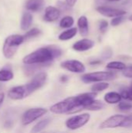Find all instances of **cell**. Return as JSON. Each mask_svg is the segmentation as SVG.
Listing matches in <instances>:
<instances>
[{"mask_svg": "<svg viewBox=\"0 0 132 133\" xmlns=\"http://www.w3.org/2000/svg\"><path fill=\"white\" fill-rule=\"evenodd\" d=\"M117 107L121 111H128L132 109V103L128 101H121Z\"/></svg>", "mask_w": 132, "mask_h": 133, "instance_id": "26", "label": "cell"}, {"mask_svg": "<svg viewBox=\"0 0 132 133\" xmlns=\"http://www.w3.org/2000/svg\"><path fill=\"white\" fill-rule=\"evenodd\" d=\"M96 94H97L94 92H89V93H83L77 96H75V103L77 105L76 109H78L77 111L81 110H85L86 108L90 105L96 100ZM75 111L73 113H75Z\"/></svg>", "mask_w": 132, "mask_h": 133, "instance_id": "9", "label": "cell"}, {"mask_svg": "<svg viewBox=\"0 0 132 133\" xmlns=\"http://www.w3.org/2000/svg\"><path fill=\"white\" fill-rule=\"evenodd\" d=\"M90 120V115L88 113H83L77 115H74L65 122V125L70 130H77L85 126Z\"/></svg>", "mask_w": 132, "mask_h": 133, "instance_id": "7", "label": "cell"}, {"mask_svg": "<svg viewBox=\"0 0 132 133\" xmlns=\"http://www.w3.org/2000/svg\"><path fill=\"white\" fill-rule=\"evenodd\" d=\"M96 10L104 16L107 17H117V16H123L127 12L123 9L107 7V6H99L96 8Z\"/></svg>", "mask_w": 132, "mask_h": 133, "instance_id": "11", "label": "cell"}, {"mask_svg": "<svg viewBox=\"0 0 132 133\" xmlns=\"http://www.w3.org/2000/svg\"><path fill=\"white\" fill-rule=\"evenodd\" d=\"M110 87V84L107 82H100V83H95L92 87H91V90L92 92L94 93H99V92H102L107 89H108Z\"/></svg>", "mask_w": 132, "mask_h": 133, "instance_id": "22", "label": "cell"}, {"mask_svg": "<svg viewBox=\"0 0 132 133\" xmlns=\"http://www.w3.org/2000/svg\"><path fill=\"white\" fill-rule=\"evenodd\" d=\"M47 112V109L43 108H30L26 110L22 117V123L23 125H28L33 122L34 121L39 119Z\"/></svg>", "mask_w": 132, "mask_h": 133, "instance_id": "8", "label": "cell"}, {"mask_svg": "<svg viewBox=\"0 0 132 133\" xmlns=\"http://www.w3.org/2000/svg\"><path fill=\"white\" fill-rule=\"evenodd\" d=\"M76 2H77V0H65V2H66L70 7L73 6V5L76 3Z\"/></svg>", "mask_w": 132, "mask_h": 133, "instance_id": "33", "label": "cell"}, {"mask_svg": "<svg viewBox=\"0 0 132 133\" xmlns=\"http://www.w3.org/2000/svg\"><path fill=\"white\" fill-rule=\"evenodd\" d=\"M4 99H5V94L3 93H0V106L4 101Z\"/></svg>", "mask_w": 132, "mask_h": 133, "instance_id": "34", "label": "cell"}, {"mask_svg": "<svg viewBox=\"0 0 132 133\" xmlns=\"http://www.w3.org/2000/svg\"><path fill=\"white\" fill-rule=\"evenodd\" d=\"M128 117L129 118V119H130V120H131V122H132V113H131V115H128Z\"/></svg>", "mask_w": 132, "mask_h": 133, "instance_id": "37", "label": "cell"}, {"mask_svg": "<svg viewBox=\"0 0 132 133\" xmlns=\"http://www.w3.org/2000/svg\"><path fill=\"white\" fill-rule=\"evenodd\" d=\"M112 50L110 48H106L103 54H102V57L104 58V59H107V58H110L112 55Z\"/></svg>", "mask_w": 132, "mask_h": 133, "instance_id": "32", "label": "cell"}, {"mask_svg": "<svg viewBox=\"0 0 132 133\" xmlns=\"http://www.w3.org/2000/svg\"><path fill=\"white\" fill-rule=\"evenodd\" d=\"M24 37L19 34H12L9 36L3 44L2 52L6 58H12L16 54L19 46L24 41Z\"/></svg>", "mask_w": 132, "mask_h": 133, "instance_id": "2", "label": "cell"}, {"mask_svg": "<svg viewBox=\"0 0 132 133\" xmlns=\"http://www.w3.org/2000/svg\"><path fill=\"white\" fill-rule=\"evenodd\" d=\"M130 88H131V89L132 90V83H131V87H130Z\"/></svg>", "mask_w": 132, "mask_h": 133, "instance_id": "40", "label": "cell"}, {"mask_svg": "<svg viewBox=\"0 0 132 133\" xmlns=\"http://www.w3.org/2000/svg\"><path fill=\"white\" fill-rule=\"evenodd\" d=\"M60 14L61 11L59 9L54 6H48L45 9L44 19L47 22H53L59 18Z\"/></svg>", "mask_w": 132, "mask_h": 133, "instance_id": "14", "label": "cell"}, {"mask_svg": "<svg viewBox=\"0 0 132 133\" xmlns=\"http://www.w3.org/2000/svg\"><path fill=\"white\" fill-rule=\"evenodd\" d=\"M121 94L115 92V91H111L108 92L105 94L104 96V101L107 104H119L121 101Z\"/></svg>", "mask_w": 132, "mask_h": 133, "instance_id": "15", "label": "cell"}, {"mask_svg": "<svg viewBox=\"0 0 132 133\" xmlns=\"http://www.w3.org/2000/svg\"><path fill=\"white\" fill-rule=\"evenodd\" d=\"M61 82H63V83H65L66 81H68V77L66 76H62L61 77Z\"/></svg>", "mask_w": 132, "mask_h": 133, "instance_id": "35", "label": "cell"}, {"mask_svg": "<svg viewBox=\"0 0 132 133\" xmlns=\"http://www.w3.org/2000/svg\"><path fill=\"white\" fill-rule=\"evenodd\" d=\"M51 122V118H46L44 119H42L41 121L38 122L31 129V133H39L42 130H44Z\"/></svg>", "mask_w": 132, "mask_h": 133, "instance_id": "18", "label": "cell"}, {"mask_svg": "<svg viewBox=\"0 0 132 133\" xmlns=\"http://www.w3.org/2000/svg\"><path fill=\"white\" fill-rule=\"evenodd\" d=\"M131 125H132V122L128 116L123 115H114L103 121L100 124V129H116L119 127H129Z\"/></svg>", "mask_w": 132, "mask_h": 133, "instance_id": "3", "label": "cell"}, {"mask_svg": "<svg viewBox=\"0 0 132 133\" xmlns=\"http://www.w3.org/2000/svg\"><path fill=\"white\" fill-rule=\"evenodd\" d=\"M0 88H1V85H0Z\"/></svg>", "mask_w": 132, "mask_h": 133, "instance_id": "41", "label": "cell"}, {"mask_svg": "<svg viewBox=\"0 0 132 133\" xmlns=\"http://www.w3.org/2000/svg\"><path fill=\"white\" fill-rule=\"evenodd\" d=\"M13 72L10 69H2L0 70V82H7L13 79Z\"/></svg>", "mask_w": 132, "mask_h": 133, "instance_id": "21", "label": "cell"}, {"mask_svg": "<svg viewBox=\"0 0 132 133\" xmlns=\"http://www.w3.org/2000/svg\"><path fill=\"white\" fill-rule=\"evenodd\" d=\"M62 51L60 48L51 45L40 48L24 57L23 62L25 65H48L54 58L59 57Z\"/></svg>", "mask_w": 132, "mask_h": 133, "instance_id": "1", "label": "cell"}, {"mask_svg": "<svg viewBox=\"0 0 132 133\" xmlns=\"http://www.w3.org/2000/svg\"><path fill=\"white\" fill-rule=\"evenodd\" d=\"M129 19L131 20V21H132V15L130 16V18H129Z\"/></svg>", "mask_w": 132, "mask_h": 133, "instance_id": "39", "label": "cell"}, {"mask_svg": "<svg viewBox=\"0 0 132 133\" xmlns=\"http://www.w3.org/2000/svg\"><path fill=\"white\" fill-rule=\"evenodd\" d=\"M124 20V17L123 16H117L114 17L112 20H111V25L114 26H118L119 24H121Z\"/></svg>", "mask_w": 132, "mask_h": 133, "instance_id": "29", "label": "cell"}, {"mask_svg": "<svg viewBox=\"0 0 132 133\" xmlns=\"http://www.w3.org/2000/svg\"><path fill=\"white\" fill-rule=\"evenodd\" d=\"M107 26H108V23H107L106 20L102 19V20L100 22L99 28H100V30L101 32H103H103H105V30H107Z\"/></svg>", "mask_w": 132, "mask_h": 133, "instance_id": "31", "label": "cell"}, {"mask_svg": "<svg viewBox=\"0 0 132 133\" xmlns=\"http://www.w3.org/2000/svg\"><path fill=\"white\" fill-rule=\"evenodd\" d=\"M73 23H74L73 18L70 16H67L61 19L59 25L61 28H69L73 25Z\"/></svg>", "mask_w": 132, "mask_h": 133, "instance_id": "25", "label": "cell"}, {"mask_svg": "<svg viewBox=\"0 0 132 133\" xmlns=\"http://www.w3.org/2000/svg\"><path fill=\"white\" fill-rule=\"evenodd\" d=\"M33 22V16L30 12H25L21 19L20 26L21 29L23 30H26L29 29V27L31 26Z\"/></svg>", "mask_w": 132, "mask_h": 133, "instance_id": "19", "label": "cell"}, {"mask_svg": "<svg viewBox=\"0 0 132 133\" xmlns=\"http://www.w3.org/2000/svg\"><path fill=\"white\" fill-rule=\"evenodd\" d=\"M104 104L102 101L95 100L90 105H89L87 108H86L85 110L88 111H100L104 108Z\"/></svg>", "mask_w": 132, "mask_h": 133, "instance_id": "24", "label": "cell"}, {"mask_svg": "<svg viewBox=\"0 0 132 133\" xmlns=\"http://www.w3.org/2000/svg\"><path fill=\"white\" fill-rule=\"evenodd\" d=\"M122 74L124 76H125L127 78H132V66L126 67L122 71Z\"/></svg>", "mask_w": 132, "mask_h": 133, "instance_id": "30", "label": "cell"}, {"mask_svg": "<svg viewBox=\"0 0 132 133\" xmlns=\"http://www.w3.org/2000/svg\"><path fill=\"white\" fill-rule=\"evenodd\" d=\"M61 68L75 73H82L86 71V67L84 64L78 60L72 59V60H67L61 64Z\"/></svg>", "mask_w": 132, "mask_h": 133, "instance_id": "10", "label": "cell"}, {"mask_svg": "<svg viewBox=\"0 0 132 133\" xmlns=\"http://www.w3.org/2000/svg\"><path fill=\"white\" fill-rule=\"evenodd\" d=\"M107 1H109V2H118L120 0H107Z\"/></svg>", "mask_w": 132, "mask_h": 133, "instance_id": "38", "label": "cell"}, {"mask_svg": "<svg viewBox=\"0 0 132 133\" xmlns=\"http://www.w3.org/2000/svg\"><path fill=\"white\" fill-rule=\"evenodd\" d=\"M93 46H94V42L92 40L84 38L76 41L72 45V48L77 51H86L91 49Z\"/></svg>", "mask_w": 132, "mask_h": 133, "instance_id": "13", "label": "cell"}, {"mask_svg": "<svg viewBox=\"0 0 132 133\" xmlns=\"http://www.w3.org/2000/svg\"><path fill=\"white\" fill-rule=\"evenodd\" d=\"M121 95L122 99H125L127 101H132V90L131 88L123 90L121 92Z\"/></svg>", "mask_w": 132, "mask_h": 133, "instance_id": "28", "label": "cell"}, {"mask_svg": "<svg viewBox=\"0 0 132 133\" xmlns=\"http://www.w3.org/2000/svg\"><path fill=\"white\" fill-rule=\"evenodd\" d=\"M40 34V30L39 29L33 28V29H31L30 30H29L28 32H26V34L23 37H24L25 40H27V39L32 38L33 37H36V36L39 35Z\"/></svg>", "mask_w": 132, "mask_h": 133, "instance_id": "27", "label": "cell"}, {"mask_svg": "<svg viewBox=\"0 0 132 133\" xmlns=\"http://www.w3.org/2000/svg\"><path fill=\"white\" fill-rule=\"evenodd\" d=\"M8 96L10 99L14 100V101L22 100V99L27 97L26 93V90H25L23 85L12 87L8 92Z\"/></svg>", "mask_w": 132, "mask_h": 133, "instance_id": "12", "label": "cell"}, {"mask_svg": "<svg viewBox=\"0 0 132 133\" xmlns=\"http://www.w3.org/2000/svg\"><path fill=\"white\" fill-rule=\"evenodd\" d=\"M76 34H77V28H75V27L70 28V29L62 32L59 35L58 38L61 41H68V40H70V39L73 38L75 36Z\"/></svg>", "mask_w": 132, "mask_h": 133, "instance_id": "20", "label": "cell"}, {"mask_svg": "<svg viewBox=\"0 0 132 133\" xmlns=\"http://www.w3.org/2000/svg\"><path fill=\"white\" fill-rule=\"evenodd\" d=\"M44 5V0H27L26 2V8L29 11L37 12L42 9Z\"/></svg>", "mask_w": 132, "mask_h": 133, "instance_id": "17", "label": "cell"}, {"mask_svg": "<svg viewBox=\"0 0 132 133\" xmlns=\"http://www.w3.org/2000/svg\"><path fill=\"white\" fill-rule=\"evenodd\" d=\"M47 79V75L46 72H41L37 73L29 83L23 85L26 90V96L27 97L30 96L33 92L41 88L45 84Z\"/></svg>", "mask_w": 132, "mask_h": 133, "instance_id": "6", "label": "cell"}, {"mask_svg": "<svg viewBox=\"0 0 132 133\" xmlns=\"http://www.w3.org/2000/svg\"><path fill=\"white\" fill-rule=\"evenodd\" d=\"M101 63L100 61H93V62H90V65H96V64H100Z\"/></svg>", "mask_w": 132, "mask_h": 133, "instance_id": "36", "label": "cell"}, {"mask_svg": "<svg viewBox=\"0 0 132 133\" xmlns=\"http://www.w3.org/2000/svg\"><path fill=\"white\" fill-rule=\"evenodd\" d=\"M78 27L79 33L82 36L86 37L89 33V23L88 19L85 16H82L78 19Z\"/></svg>", "mask_w": 132, "mask_h": 133, "instance_id": "16", "label": "cell"}, {"mask_svg": "<svg viewBox=\"0 0 132 133\" xmlns=\"http://www.w3.org/2000/svg\"><path fill=\"white\" fill-rule=\"evenodd\" d=\"M77 108L75 97H69L61 101L50 108L51 112L57 115L73 113Z\"/></svg>", "mask_w": 132, "mask_h": 133, "instance_id": "4", "label": "cell"}, {"mask_svg": "<svg viewBox=\"0 0 132 133\" xmlns=\"http://www.w3.org/2000/svg\"><path fill=\"white\" fill-rule=\"evenodd\" d=\"M116 73L110 72V71H100V72H89L83 75L82 76V80L86 83H100V82H105L109 81L115 79Z\"/></svg>", "mask_w": 132, "mask_h": 133, "instance_id": "5", "label": "cell"}, {"mask_svg": "<svg viewBox=\"0 0 132 133\" xmlns=\"http://www.w3.org/2000/svg\"><path fill=\"white\" fill-rule=\"evenodd\" d=\"M126 68V65L124 62H110L107 65V69H111V70H121L123 71Z\"/></svg>", "mask_w": 132, "mask_h": 133, "instance_id": "23", "label": "cell"}]
</instances>
